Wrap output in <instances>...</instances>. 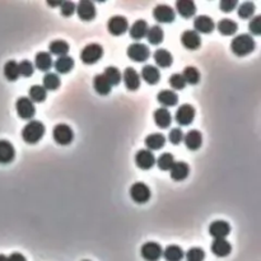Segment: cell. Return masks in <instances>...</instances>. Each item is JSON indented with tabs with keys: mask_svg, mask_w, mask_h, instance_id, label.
Instances as JSON below:
<instances>
[{
	"mask_svg": "<svg viewBox=\"0 0 261 261\" xmlns=\"http://www.w3.org/2000/svg\"><path fill=\"white\" fill-rule=\"evenodd\" d=\"M233 54H236L237 56H246L250 52L255 50V41L250 34H238L233 38L230 44Z\"/></svg>",
	"mask_w": 261,
	"mask_h": 261,
	"instance_id": "cell-1",
	"label": "cell"
},
{
	"mask_svg": "<svg viewBox=\"0 0 261 261\" xmlns=\"http://www.w3.org/2000/svg\"><path fill=\"white\" fill-rule=\"evenodd\" d=\"M45 134V126L41 121L32 120L30 121L22 130V138L26 143L36 144L42 139Z\"/></svg>",
	"mask_w": 261,
	"mask_h": 261,
	"instance_id": "cell-2",
	"label": "cell"
},
{
	"mask_svg": "<svg viewBox=\"0 0 261 261\" xmlns=\"http://www.w3.org/2000/svg\"><path fill=\"white\" fill-rule=\"evenodd\" d=\"M104 55V48L98 44H90L80 52V60L84 64H96Z\"/></svg>",
	"mask_w": 261,
	"mask_h": 261,
	"instance_id": "cell-3",
	"label": "cell"
},
{
	"mask_svg": "<svg viewBox=\"0 0 261 261\" xmlns=\"http://www.w3.org/2000/svg\"><path fill=\"white\" fill-rule=\"evenodd\" d=\"M52 136L54 140L60 146H69L74 139V132L70 126H68L65 124H59L54 128Z\"/></svg>",
	"mask_w": 261,
	"mask_h": 261,
	"instance_id": "cell-4",
	"label": "cell"
},
{
	"mask_svg": "<svg viewBox=\"0 0 261 261\" xmlns=\"http://www.w3.org/2000/svg\"><path fill=\"white\" fill-rule=\"evenodd\" d=\"M128 56L136 62H144L150 56L149 48L144 44H132L128 48Z\"/></svg>",
	"mask_w": 261,
	"mask_h": 261,
	"instance_id": "cell-5",
	"label": "cell"
},
{
	"mask_svg": "<svg viewBox=\"0 0 261 261\" xmlns=\"http://www.w3.org/2000/svg\"><path fill=\"white\" fill-rule=\"evenodd\" d=\"M130 196L138 204H144L150 199V190L144 182H135L130 188Z\"/></svg>",
	"mask_w": 261,
	"mask_h": 261,
	"instance_id": "cell-6",
	"label": "cell"
},
{
	"mask_svg": "<svg viewBox=\"0 0 261 261\" xmlns=\"http://www.w3.org/2000/svg\"><path fill=\"white\" fill-rule=\"evenodd\" d=\"M162 247L157 242H146L142 246L140 254L146 261H158L162 256Z\"/></svg>",
	"mask_w": 261,
	"mask_h": 261,
	"instance_id": "cell-7",
	"label": "cell"
},
{
	"mask_svg": "<svg viewBox=\"0 0 261 261\" xmlns=\"http://www.w3.org/2000/svg\"><path fill=\"white\" fill-rule=\"evenodd\" d=\"M107 28L114 36H121L129 28V23L128 20L122 16H115V17L110 18L108 23H107Z\"/></svg>",
	"mask_w": 261,
	"mask_h": 261,
	"instance_id": "cell-8",
	"label": "cell"
},
{
	"mask_svg": "<svg viewBox=\"0 0 261 261\" xmlns=\"http://www.w3.org/2000/svg\"><path fill=\"white\" fill-rule=\"evenodd\" d=\"M195 118V108L191 104H182L176 111V121L181 126L190 125Z\"/></svg>",
	"mask_w": 261,
	"mask_h": 261,
	"instance_id": "cell-9",
	"label": "cell"
},
{
	"mask_svg": "<svg viewBox=\"0 0 261 261\" xmlns=\"http://www.w3.org/2000/svg\"><path fill=\"white\" fill-rule=\"evenodd\" d=\"M16 108H17L18 115L22 118H26V120L34 118V112H36L34 102L30 98H27V97H20L17 101V104H16Z\"/></svg>",
	"mask_w": 261,
	"mask_h": 261,
	"instance_id": "cell-10",
	"label": "cell"
},
{
	"mask_svg": "<svg viewBox=\"0 0 261 261\" xmlns=\"http://www.w3.org/2000/svg\"><path fill=\"white\" fill-rule=\"evenodd\" d=\"M153 17L160 23H171L174 20L176 14H174V10L171 6L160 4V6H157L153 9Z\"/></svg>",
	"mask_w": 261,
	"mask_h": 261,
	"instance_id": "cell-11",
	"label": "cell"
},
{
	"mask_svg": "<svg viewBox=\"0 0 261 261\" xmlns=\"http://www.w3.org/2000/svg\"><path fill=\"white\" fill-rule=\"evenodd\" d=\"M135 163L142 170H150L156 164V157L148 149H142L135 154Z\"/></svg>",
	"mask_w": 261,
	"mask_h": 261,
	"instance_id": "cell-12",
	"label": "cell"
},
{
	"mask_svg": "<svg viewBox=\"0 0 261 261\" xmlns=\"http://www.w3.org/2000/svg\"><path fill=\"white\" fill-rule=\"evenodd\" d=\"M76 13H78L79 18L82 20H92L96 18V6L92 2H87V0H83L76 6Z\"/></svg>",
	"mask_w": 261,
	"mask_h": 261,
	"instance_id": "cell-13",
	"label": "cell"
},
{
	"mask_svg": "<svg viewBox=\"0 0 261 261\" xmlns=\"http://www.w3.org/2000/svg\"><path fill=\"white\" fill-rule=\"evenodd\" d=\"M124 83L129 90H136L140 87V76L134 68H126L124 72Z\"/></svg>",
	"mask_w": 261,
	"mask_h": 261,
	"instance_id": "cell-14",
	"label": "cell"
},
{
	"mask_svg": "<svg viewBox=\"0 0 261 261\" xmlns=\"http://www.w3.org/2000/svg\"><path fill=\"white\" fill-rule=\"evenodd\" d=\"M181 42L188 50H196L202 45V38H200V34L195 31H185L181 36Z\"/></svg>",
	"mask_w": 261,
	"mask_h": 261,
	"instance_id": "cell-15",
	"label": "cell"
},
{
	"mask_svg": "<svg viewBox=\"0 0 261 261\" xmlns=\"http://www.w3.org/2000/svg\"><path fill=\"white\" fill-rule=\"evenodd\" d=\"M14 157L16 150L13 144L8 140H0V163L8 164V163L13 162Z\"/></svg>",
	"mask_w": 261,
	"mask_h": 261,
	"instance_id": "cell-16",
	"label": "cell"
},
{
	"mask_svg": "<svg viewBox=\"0 0 261 261\" xmlns=\"http://www.w3.org/2000/svg\"><path fill=\"white\" fill-rule=\"evenodd\" d=\"M195 32L198 34H210L214 31V22L208 16H199L194 20Z\"/></svg>",
	"mask_w": 261,
	"mask_h": 261,
	"instance_id": "cell-17",
	"label": "cell"
},
{
	"mask_svg": "<svg viewBox=\"0 0 261 261\" xmlns=\"http://www.w3.org/2000/svg\"><path fill=\"white\" fill-rule=\"evenodd\" d=\"M230 226L224 220H216L209 226V233L214 238H224L230 234Z\"/></svg>",
	"mask_w": 261,
	"mask_h": 261,
	"instance_id": "cell-18",
	"label": "cell"
},
{
	"mask_svg": "<svg viewBox=\"0 0 261 261\" xmlns=\"http://www.w3.org/2000/svg\"><path fill=\"white\" fill-rule=\"evenodd\" d=\"M212 252L218 258H224L228 256L232 251V246L226 238H216L212 244Z\"/></svg>",
	"mask_w": 261,
	"mask_h": 261,
	"instance_id": "cell-19",
	"label": "cell"
},
{
	"mask_svg": "<svg viewBox=\"0 0 261 261\" xmlns=\"http://www.w3.org/2000/svg\"><path fill=\"white\" fill-rule=\"evenodd\" d=\"M186 148L190 150H198L202 144V135L198 130H190L186 135H184Z\"/></svg>",
	"mask_w": 261,
	"mask_h": 261,
	"instance_id": "cell-20",
	"label": "cell"
},
{
	"mask_svg": "<svg viewBox=\"0 0 261 261\" xmlns=\"http://www.w3.org/2000/svg\"><path fill=\"white\" fill-rule=\"evenodd\" d=\"M190 167L186 162H174L171 168V177L174 181H184L188 176Z\"/></svg>",
	"mask_w": 261,
	"mask_h": 261,
	"instance_id": "cell-21",
	"label": "cell"
},
{
	"mask_svg": "<svg viewBox=\"0 0 261 261\" xmlns=\"http://www.w3.org/2000/svg\"><path fill=\"white\" fill-rule=\"evenodd\" d=\"M154 122L162 129H166L171 125L172 116L166 107H160V108L154 111Z\"/></svg>",
	"mask_w": 261,
	"mask_h": 261,
	"instance_id": "cell-22",
	"label": "cell"
},
{
	"mask_svg": "<svg viewBox=\"0 0 261 261\" xmlns=\"http://www.w3.org/2000/svg\"><path fill=\"white\" fill-rule=\"evenodd\" d=\"M176 8L181 17L184 18H191L196 13L195 3L194 2H190V0H178L176 3Z\"/></svg>",
	"mask_w": 261,
	"mask_h": 261,
	"instance_id": "cell-23",
	"label": "cell"
},
{
	"mask_svg": "<svg viewBox=\"0 0 261 261\" xmlns=\"http://www.w3.org/2000/svg\"><path fill=\"white\" fill-rule=\"evenodd\" d=\"M142 78L148 83V84H157L160 79V70L153 65H146L142 69Z\"/></svg>",
	"mask_w": 261,
	"mask_h": 261,
	"instance_id": "cell-24",
	"label": "cell"
},
{
	"mask_svg": "<svg viewBox=\"0 0 261 261\" xmlns=\"http://www.w3.org/2000/svg\"><path fill=\"white\" fill-rule=\"evenodd\" d=\"M166 144V138L163 134H150L146 138V146L148 150H158V149L163 148Z\"/></svg>",
	"mask_w": 261,
	"mask_h": 261,
	"instance_id": "cell-25",
	"label": "cell"
},
{
	"mask_svg": "<svg viewBox=\"0 0 261 261\" xmlns=\"http://www.w3.org/2000/svg\"><path fill=\"white\" fill-rule=\"evenodd\" d=\"M157 100L160 104H162L163 106H166V107L176 106L177 102H178V97H177L176 92H174V90H160V92L157 94Z\"/></svg>",
	"mask_w": 261,
	"mask_h": 261,
	"instance_id": "cell-26",
	"label": "cell"
},
{
	"mask_svg": "<svg viewBox=\"0 0 261 261\" xmlns=\"http://www.w3.org/2000/svg\"><path fill=\"white\" fill-rule=\"evenodd\" d=\"M163 258H166V261H181L185 256L182 248L180 246H176V244H170L164 248V251L162 252Z\"/></svg>",
	"mask_w": 261,
	"mask_h": 261,
	"instance_id": "cell-27",
	"label": "cell"
},
{
	"mask_svg": "<svg viewBox=\"0 0 261 261\" xmlns=\"http://www.w3.org/2000/svg\"><path fill=\"white\" fill-rule=\"evenodd\" d=\"M154 62L160 68H168L174 62V58H172V54L170 51L164 50V48H158L154 52Z\"/></svg>",
	"mask_w": 261,
	"mask_h": 261,
	"instance_id": "cell-28",
	"label": "cell"
},
{
	"mask_svg": "<svg viewBox=\"0 0 261 261\" xmlns=\"http://www.w3.org/2000/svg\"><path fill=\"white\" fill-rule=\"evenodd\" d=\"M93 87H94L96 92L101 96H106L111 92V84L104 78V74H98V76H94V79H93Z\"/></svg>",
	"mask_w": 261,
	"mask_h": 261,
	"instance_id": "cell-29",
	"label": "cell"
},
{
	"mask_svg": "<svg viewBox=\"0 0 261 261\" xmlns=\"http://www.w3.org/2000/svg\"><path fill=\"white\" fill-rule=\"evenodd\" d=\"M146 32H148V23L144 20H139L132 26L130 36L134 40H142L143 37L146 36Z\"/></svg>",
	"mask_w": 261,
	"mask_h": 261,
	"instance_id": "cell-30",
	"label": "cell"
},
{
	"mask_svg": "<svg viewBox=\"0 0 261 261\" xmlns=\"http://www.w3.org/2000/svg\"><path fill=\"white\" fill-rule=\"evenodd\" d=\"M34 65L38 70L48 72L52 66V59H51L50 54L44 52V51L37 54L36 59H34Z\"/></svg>",
	"mask_w": 261,
	"mask_h": 261,
	"instance_id": "cell-31",
	"label": "cell"
},
{
	"mask_svg": "<svg viewBox=\"0 0 261 261\" xmlns=\"http://www.w3.org/2000/svg\"><path fill=\"white\" fill-rule=\"evenodd\" d=\"M54 66H55L58 73L66 74L74 68V59L70 56H68V55H65V56H60L59 59L55 62V65H54Z\"/></svg>",
	"mask_w": 261,
	"mask_h": 261,
	"instance_id": "cell-32",
	"label": "cell"
},
{
	"mask_svg": "<svg viewBox=\"0 0 261 261\" xmlns=\"http://www.w3.org/2000/svg\"><path fill=\"white\" fill-rule=\"evenodd\" d=\"M237 28L238 26L234 20H228V18H224V20H219L218 23V31L220 32L224 36H230V34H234L237 32Z\"/></svg>",
	"mask_w": 261,
	"mask_h": 261,
	"instance_id": "cell-33",
	"label": "cell"
},
{
	"mask_svg": "<svg viewBox=\"0 0 261 261\" xmlns=\"http://www.w3.org/2000/svg\"><path fill=\"white\" fill-rule=\"evenodd\" d=\"M163 37H164V34L160 26H153L146 32V38H148L149 44H152V45H160L163 41Z\"/></svg>",
	"mask_w": 261,
	"mask_h": 261,
	"instance_id": "cell-34",
	"label": "cell"
},
{
	"mask_svg": "<svg viewBox=\"0 0 261 261\" xmlns=\"http://www.w3.org/2000/svg\"><path fill=\"white\" fill-rule=\"evenodd\" d=\"M4 76L10 82H14L20 78V69H18L17 62L9 60V62L4 65Z\"/></svg>",
	"mask_w": 261,
	"mask_h": 261,
	"instance_id": "cell-35",
	"label": "cell"
},
{
	"mask_svg": "<svg viewBox=\"0 0 261 261\" xmlns=\"http://www.w3.org/2000/svg\"><path fill=\"white\" fill-rule=\"evenodd\" d=\"M50 48V52L54 54V55H59V56H65L68 52H69V45L68 42L62 41V40H55L52 42L48 46Z\"/></svg>",
	"mask_w": 261,
	"mask_h": 261,
	"instance_id": "cell-36",
	"label": "cell"
},
{
	"mask_svg": "<svg viewBox=\"0 0 261 261\" xmlns=\"http://www.w3.org/2000/svg\"><path fill=\"white\" fill-rule=\"evenodd\" d=\"M104 78L107 79V82H108L110 84H111V87H112V86L120 84L121 73L118 68H115V66L106 68V69H104Z\"/></svg>",
	"mask_w": 261,
	"mask_h": 261,
	"instance_id": "cell-37",
	"label": "cell"
},
{
	"mask_svg": "<svg viewBox=\"0 0 261 261\" xmlns=\"http://www.w3.org/2000/svg\"><path fill=\"white\" fill-rule=\"evenodd\" d=\"M181 76H184L185 82L188 83V84H198L200 82V73L196 68L194 66L185 68V70H184V73Z\"/></svg>",
	"mask_w": 261,
	"mask_h": 261,
	"instance_id": "cell-38",
	"label": "cell"
},
{
	"mask_svg": "<svg viewBox=\"0 0 261 261\" xmlns=\"http://www.w3.org/2000/svg\"><path fill=\"white\" fill-rule=\"evenodd\" d=\"M60 78L55 73H48L44 76V88L48 90H55L60 87Z\"/></svg>",
	"mask_w": 261,
	"mask_h": 261,
	"instance_id": "cell-39",
	"label": "cell"
},
{
	"mask_svg": "<svg viewBox=\"0 0 261 261\" xmlns=\"http://www.w3.org/2000/svg\"><path fill=\"white\" fill-rule=\"evenodd\" d=\"M46 90L42 86H32L30 90V100L34 102H44L46 100Z\"/></svg>",
	"mask_w": 261,
	"mask_h": 261,
	"instance_id": "cell-40",
	"label": "cell"
},
{
	"mask_svg": "<svg viewBox=\"0 0 261 261\" xmlns=\"http://www.w3.org/2000/svg\"><path fill=\"white\" fill-rule=\"evenodd\" d=\"M174 163V158L171 153H163L157 160L158 168L162 170V171H170L172 168Z\"/></svg>",
	"mask_w": 261,
	"mask_h": 261,
	"instance_id": "cell-41",
	"label": "cell"
},
{
	"mask_svg": "<svg viewBox=\"0 0 261 261\" xmlns=\"http://www.w3.org/2000/svg\"><path fill=\"white\" fill-rule=\"evenodd\" d=\"M254 12H255V6L254 3H250V2H246V3L241 4L238 9V17L241 20H248V18L252 17Z\"/></svg>",
	"mask_w": 261,
	"mask_h": 261,
	"instance_id": "cell-42",
	"label": "cell"
},
{
	"mask_svg": "<svg viewBox=\"0 0 261 261\" xmlns=\"http://www.w3.org/2000/svg\"><path fill=\"white\" fill-rule=\"evenodd\" d=\"M18 69H20V76H26V78L31 76L34 72V64L30 60H23L22 62H20L18 64Z\"/></svg>",
	"mask_w": 261,
	"mask_h": 261,
	"instance_id": "cell-43",
	"label": "cell"
},
{
	"mask_svg": "<svg viewBox=\"0 0 261 261\" xmlns=\"http://www.w3.org/2000/svg\"><path fill=\"white\" fill-rule=\"evenodd\" d=\"M186 258L188 261H202L205 258V252L199 247H194L186 252Z\"/></svg>",
	"mask_w": 261,
	"mask_h": 261,
	"instance_id": "cell-44",
	"label": "cell"
},
{
	"mask_svg": "<svg viewBox=\"0 0 261 261\" xmlns=\"http://www.w3.org/2000/svg\"><path fill=\"white\" fill-rule=\"evenodd\" d=\"M170 84H171V87L174 88V90H184L186 86V82L181 74H174V76L170 78Z\"/></svg>",
	"mask_w": 261,
	"mask_h": 261,
	"instance_id": "cell-45",
	"label": "cell"
},
{
	"mask_svg": "<svg viewBox=\"0 0 261 261\" xmlns=\"http://www.w3.org/2000/svg\"><path fill=\"white\" fill-rule=\"evenodd\" d=\"M170 142H171L172 144H180L181 142L184 140V132L182 130L180 129V128H174V129H172L171 132H170Z\"/></svg>",
	"mask_w": 261,
	"mask_h": 261,
	"instance_id": "cell-46",
	"label": "cell"
},
{
	"mask_svg": "<svg viewBox=\"0 0 261 261\" xmlns=\"http://www.w3.org/2000/svg\"><path fill=\"white\" fill-rule=\"evenodd\" d=\"M76 12V4L73 2H62V14L64 17H70Z\"/></svg>",
	"mask_w": 261,
	"mask_h": 261,
	"instance_id": "cell-47",
	"label": "cell"
},
{
	"mask_svg": "<svg viewBox=\"0 0 261 261\" xmlns=\"http://www.w3.org/2000/svg\"><path fill=\"white\" fill-rule=\"evenodd\" d=\"M248 28H250V31L252 32L254 34H256V36H258V34H261V17L260 16H256V17L251 20L250 24H248Z\"/></svg>",
	"mask_w": 261,
	"mask_h": 261,
	"instance_id": "cell-48",
	"label": "cell"
},
{
	"mask_svg": "<svg viewBox=\"0 0 261 261\" xmlns=\"http://www.w3.org/2000/svg\"><path fill=\"white\" fill-rule=\"evenodd\" d=\"M236 6H237L236 0H222V2L219 3V8L222 9L223 12H226V13L232 12Z\"/></svg>",
	"mask_w": 261,
	"mask_h": 261,
	"instance_id": "cell-49",
	"label": "cell"
},
{
	"mask_svg": "<svg viewBox=\"0 0 261 261\" xmlns=\"http://www.w3.org/2000/svg\"><path fill=\"white\" fill-rule=\"evenodd\" d=\"M8 261H27L26 260L24 256L20 252H13L10 256L8 258Z\"/></svg>",
	"mask_w": 261,
	"mask_h": 261,
	"instance_id": "cell-50",
	"label": "cell"
},
{
	"mask_svg": "<svg viewBox=\"0 0 261 261\" xmlns=\"http://www.w3.org/2000/svg\"><path fill=\"white\" fill-rule=\"evenodd\" d=\"M62 2H50V0H48V6H62Z\"/></svg>",
	"mask_w": 261,
	"mask_h": 261,
	"instance_id": "cell-51",
	"label": "cell"
},
{
	"mask_svg": "<svg viewBox=\"0 0 261 261\" xmlns=\"http://www.w3.org/2000/svg\"><path fill=\"white\" fill-rule=\"evenodd\" d=\"M0 261H8V258L6 255H3V254H0Z\"/></svg>",
	"mask_w": 261,
	"mask_h": 261,
	"instance_id": "cell-52",
	"label": "cell"
},
{
	"mask_svg": "<svg viewBox=\"0 0 261 261\" xmlns=\"http://www.w3.org/2000/svg\"><path fill=\"white\" fill-rule=\"evenodd\" d=\"M83 261H90V260H83Z\"/></svg>",
	"mask_w": 261,
	"mask_h": 261,
	"instance_id": "cell-53",
	"label": "cell"
}]
</instances>
